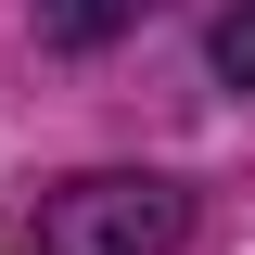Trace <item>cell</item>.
I'll use <instances>...</instances> for the list:
<instances>
[{"mask_svg": "<svg viewBox=\"0 0 255 255\" xmlns=\"http://www.w3.org/2000/svg\"><path fill=\"white\" fill-rule=\"evenodd\" d=\"M38 255H179L191 243V191L153 166H90V179H51L26 217Z\"/></svg>", "mask_w": 255, "mask_h": 255, "instance_id": "1", "label": "cell"}, {"mask_svg": "<svg viewBox=\"0 0 255 255\" xmlns=\"http://www.w3.org/2000/svg\"><path fill=\"white\" fill-rule=\"evenodd\" d=\"M140 13H166V0H38V38H64V51H102V38H128Z\"/></svg>", "mask_w": 255, "mask_h": 255, "instance_id": "2", "label": "cell"}, {"mask_svg": "<svg viewBox=\"0 0 255 255\" xmlns=\"http://www.w3.org/2000/svg\"><path fill=\"white\" fill-rule=\"evenodd\" d=\"M217 77H255V0H243V13H217Z\"/></svg>", "mask_w": 255, "mask_h": 255, "instance_id": "3", "label": "cell"}]
</instances>
